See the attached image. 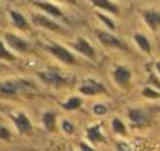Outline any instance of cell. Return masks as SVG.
Wrapping results in <instances>:
<instances>
[{
	"label": "cell",
	"mask_w": 160,
	"mask_h": 151,
	"mask_svg": "<svg viewBox=\"0 0 160 151\" xmlns=\"http://www.w3.org/2000/svg\"><path fill=\"white\" fill-rule=\"evenodd\" d=\"M34 88L32 82L25 79H8L0 82V96H13L20 90Z\"/></svg>",
	"instance_id": "6da1fadb"
},
{
	"label": "cell",
	"mask_w": 160,
	"mask_h": 151,
	"mask_svg": "<svg viewBox=\"0 0 160 151\" xmlns=\"http://www.w3.org/2000/svg\"><path fill=\"white\" fill-rule=\"evenodd\" d=\"M45 51L49 54H52L58 61H61L62 64H66V65H73L76 64V58L69 50L63 47V45H58V44H48L45 45Z\"/></svg>",
	"instance_id": "7a4b0ae2"
},
{
	"label": "cell",
	"mask_w": 160,
	"mask_h": 151,
	"mask_svg": "<svg viewBox=\"0 0 160 151\" xmlns=\"http://www.w3.org/2000/svg\"><path fill=\"white\" fill-rule=\"evenodd\" d=\"M79 92L84 96H94L100 93H107L105 86L94 78H86L79 86Z\"/></svg>",
	"instance_id": "3957f363"
},
{
	"label": "cell",
	"mask_w": 160,
	"mask_h": 151,
	"mask_svg": "<svg viewBox=\"0 0 160 151\" xmlns=\"http://www.w3.org/2000/svg\"><path fill=\"white\" fill-rule=\"evenodd\" d=\"M8 117L13 121L14 127L17 129V132H18L20 134H22V136L31 134V132H32V124H31L30 119H28V116L25 115V113H22V112L11 113Z\"/></svg>",
	"instance_id": "277c9868"
},
{
	"label": "cell",
	"mask_w": 160,
	"mask_h": 151,
	"mask_svg": "<svg viewBox=\"0 0 160 151\" xmlns=\"http://www.w3.org/2000/svg\"><path fill=\"white\" fill-rule=\"evenodd\" d=\"M38 78L44 82L45 85H51V86H65V85L69 82V79L62 76L59 72L56 71H39L38 73Z\"/></svg>",
	"instance_id": "5b68a950"
},
{
	"label": "cell",
	"mask_w": 160,
	"mask_h": 151,
	"mask_svg": "<svg viewBox=\"0 0 160 151\" xmlns=\"http://www.w3.org/2000/svg\"><path fill=\"white\" fill-rule=\"evenodd\" d=\"M4 40L8 47L13 51H16L17 54H27V52H30V50H31V45L28 44L24 38L16 35V34L4 33Z\"/></svg>",
	"instance_id": "8992f818"
},
{
	"label": "cell",
	"mask_w": 160,
	"mask_h": 151,
	"mask_svg": "<svg viewBox=\"0 0 160 151\" xmlns=\"http://www.w3.org/2000/svg\"><path fill=\"white\" fill-rule=\"evenodd\" d=\"M97 40L101 42L104 47L107 48H118V50H125V45L118 37H115L112 33H107V31L97 30L96 31Z\"/></svg>",
	"instance_id": "52a82bcc"
},
{
	"label": "cell",
	"mask_w": 160,
	"mask_h": 151,
	"mask_svg": "<svg viewBox=\"0 0 160 151\" xmlns=\"http://www.w3.org/2000/svg\"><path fill=\"white\" fill-rule=\"evenodd\" d=\"M31 21H32V24L38 25V27L47 28V30H51V31H61L62 30V27L55 21V20L48 17V16H45V14H42V13L31 14Z\"/></svg>",
	"instance_id": "ba28073f"
},
{
	"label": "cell",
	"mask_w": 160,
	"mask_h": 151,
	"mask_svg": "<svg viewBox=\"0 0 160 151\" xmlns=\"http://www.w3.org/2000/svg\"><path fill=\"white\" fill-rule=\"evenodd\" d=\"M32 4H35L38 8H41L42 11H45L48 16L53 17V19L62 20L63 23H69V20H68V17L65 16V13L59 7H56L53 3H49V2H32Z\"/></svg>",
	"instance_id": "9c48e42d"
},
{
	"label": "cell",
	"mask_w": 160,
	"mask_h": 151,
	"mask_svg": "<svg viewBox=\"0 0 160 151\" xmlns=\"http://www.w3.org/2000/svg\"><path fill=\"white\" fill-rule=\"evenodd\" d=\"M131 78H132V71L128 67H124V65H118L112 69V79L118 86L121 88H127L128 84H129Z\"/></svg>",
	"instance_id": "30bf717a"
},
{
	"label": "cell",
	"mask_w": 160,
	"mask_h": 151,
	"mask_svg": "<svg viewBox=\"0 0 160 151\" xmlns=\"http://www.w3.org/2000/svg\"><path fill=\"white\" fill-rule=\"evenodd\" d=\"M86 138H87L91 144H102L107 141L101 133V124L100 123L91 124V126H88L87 129H86Z\"/></svg>",
	"instance_id": "8fae6325"
},
{
	"label": "cell",
	"mask_w": 160,
	"mask_h": 151,
	"mask_svg": "<svg viewBox=\"0 0 160 151\" xmlns=\"http://www.w3.org/2000/svg\"><path fill=\"white\" fill-rule=\"evenodd\" d=\"M72 47H73V50H76L79 54L87 57V58H94V57H96L94 48L91 47L90 42H88L86 38H83V37H78V40L72 44Z\"/></svg>",
	"instance_id": "7c38bea8"
},
{
	"label": "cell",
	"mask_w": 160,
	"mask_h": 151,
	"mask_svg": "<svg viewBox=\"0 0 160 151\" xmlns=\"http://www.w3.org/2000/svg\"><path fill=\"white\" fill-rule=\"evenodd\" d=\"M143 16L145 23L148 24V27L150 30H156V28L160 25V13L156 10H143L142 13Z\"/></svg>",
	"instance_id": "4fadbf2b"
},
{
	"label": "cell",
	"mask_w": 160,
	"mask_h": 151,
	"mask_svg": "<svg viewBox=\"0 0 160 151\" xmlns=\"http://www.w3.org/2000/svg\"><path fill=\"white\" fill-rule=\"evenodd\" d=\"M8 16H10V20H11V24L14 25L16 28L21 31H27L28 30V23L25 20V17L22 16L20 11L17 10H10L8 11Z\"/></svg>",
	"instance_id": "5bb4252c"
},
{
	"label": "cell",
	"mask_w": 160,
	"mask_h": 151,
	"mask_svg": "<svg viewBox=\"0 0 160 151\" xmlns=\"http://www.w3.org/2000/svg\"><path fill=\"white\" fill-rule=\"evenodd\" d=\"M133 41H135L136 47H138L143 54H148V55H149V54L152 52V45H150L149 40H148L143 34L135 33L133 34Z\"/></svg>",
	"instance_id": "9a60e30c"
},
{
	"label": "cell",
	"mask_w": 160,
	"mask_h": 151,
	"mask_svg": "<svg viewBox=\"0 0 160 151\" xmlns=\"http://www.w3.org/2000/svg\"><path fill=\"white\" fill-rule=\"evenodd\" d=\"M128 117L136 126H142L148 121V115L141 109H131L128 110Z\"/></svg>",
	"instance_id": "2e32d148"
},
{
	"label": "cell",
	"mask_w": 160,
	"mask_h": 151,
	"mask_svg": "<svg viewBox=\"0 0 160 151\" xmlns=\"http://www.w3.org/2000/svg\"><path fill=\"white\" fill-rule=\"evenodd\" d=\"M93 6L97 8H101V10L107 11L111 14H119V8L117 4H114L112 2H108V0H93Z\"/></svg>",
	"instance_id": "e0dca14e"
},
{
	"label": "cell",
	"mask_w": 160,
	"mask_h": 151,
	"mask_svg": "<svg viewBox=\"0 0 160 151\" xmlns=\"http://www.w3.org/2000/svg\"><path fill=\"white\" fill-rule=\"evenodd\" d=\"M42 124L45 130L48 132H55L56 129V115L53 112H45L42 115Z\"/></svg>",
	"instance_id": "ac0fdd59"
},
{
	"label": "cell",
	"mask_w": 160,
	"mask_h": 151,
	"mask_svg": "<svg viewBox=\"0 0 160 151\" xmlns=\"http://www.w3.org/2000/svg\"><path fill=\"white\" fill-rule=\"evenodd\" d=\"M80 106H82V99H80L79 96H70L68 100H65L63 103H62V107H63L65 110H68V112H70V110H78V109H80Z\"/></svg>",
	"instance_id": "d6986e66"
},
{
	"label": "cell",
	"mask_w": 160,
	"mask_h": 151,
	"mask_svg": "<svg viewBox=\"0 0 160 151\" xmlns=\"http://www.w3.org/2000/svg\"><path fill=\"white\" fill-rule=\"evenodd\" d=\"M111 129H112V132L115 133V134H119V136L127 134V127H125L124 121L118 117L112 119V121H111Z\"/></svg>",
	"instance_id": "ffe728a7"
},
{
	"label": "cell",
	"mask_w": 160,
	"mask_h": 151,
	"mask_svg": "<svg viewBox=\"0 0 160 151\" xmlns=\"http://www.w3.org/2000/svg\"><path fill=\"white\" fill-rule=\"evenodd\" d=\"M0 59H4V61L8 62H13L16 59V55L10 50H7V47L4 45V42L2 40H0Z\"/></svg>",
	"instance_id": "44dd1931"
},
{
	"label": "cell",
	"mask_w": 160,
	"mask_h": 151,
	"mask_svg": "<svg viewBox=\"0 0 160 151\" xmlns=\"http://www.w3.org/2000/svg\"><path fill=\"white\" fill-rule=\"evenodd\" d=\"M96 16L98 17L100 21H102V24L107 25V28H108L110 31H115V28H117V27H115V23H114L112 20L110 19V17H107L104 13H100V11H98V13H96Z\"/></svg>",
	"instance_id": "7402d4cb"
},
{
	"label": "cell",
	"mask_w": 160,
	"mask_h": 151,
	"mask_svg": "<svg viewBox=\"0 0 160 151\" xmlns=\"http://www.w3.org/2000/svg\"><path fill=\"white\" fill-rule=\"evenodd\" d=\"M142 95H143L145 98H148V99H159L160 98V92H158V90H155V89H152L150 86L143 88V90H142Z\"/></svg>",
	"instance_id": "603a6c76"
},
{
	"label": "cell",
	"mask_w": 160,
	"mask_h": 151,
	"mask_svg": "<svg viewBox=\"0 0 160 151\" xmlns=\"http://www.w3.org/2000/svg\"><path fill=\"white\" fill-rule=\"evenodd\" d=\"M61 129H62V132L66 133V134H73V133H75V124L70 123L69 120H62Z\"/></svg>",
	"instance_id": "cb8c5ba5"
},
{
	"label": "cell",
	"mask_w": 160,
	"mask_h": 151,
	"mask_svg": "<svg viewBox=\"0 0 160 151\" xmlns=\"http://www.w3.org/2000/svg\"><path fill=\"white\" fill-rule=\"evenodd\" d=\"M107 112H108V106L107 105H104V103H96L93 106V113L94 115H97V116H102V115H105Z\"/></svg>",
	"instance_id": "d4e9b609"
},
{
	"label": "cell",
	"mask_w": 160,
	"mask_h": 151,
	"mask_svg": "<svg viewBox=\"0 0 160 151\" xmlns=\"http://www.w3.org/2000/svg\"><path fill=\"white\" fill-rule=\"evenodd\" d=\"M10 138H11L10 130H8L7 127H4V126H2V124H0V140L10 141Z\"/></svg>",
	"instance_id": "484cf974"
},
{
	"label": "cell",
	"mask_w": 160,
	"mask_h": 151,
	"mask_svg": "<svg viewBox=\"0 0 160 151\" xmlns=\"http://www.w3.org/2000/svg\"><path fill=\"white\" fill-rule=\"evenodd\" d=\"M115 147H117L118 151H133V147L131 146L129 143H125V141H119V143H117Z\"/></svg>",
	"instance_id": "4316f807"
},
{
	"label": "cell",
	"mask_w": 160,
	"mask_h": 151,
	"mask_svg": "<svg viewBox=\"0 0 160 151\" xmlns=\"http://www.w3.org/2000/svg\"><path fill=\"white\" fill-rule=\"evenodd\" d=\"M79 148H80V151H96L93 147H90L87 143H84V141L79 143Z\"/></svg>",
	"instance_id": "83f0119b"
},
{
	"label": "cell",
	"mask_w": 160,
	"mask_h": 151,
	"mask_svg": "<svg viewBox=\"0 0 160 151\" xmlns=\"http://www.w3.org/2000/svg\"><path fill=\"white\" fill-rule=\"evenodd\" d=\"M155 67H156V72H158V73H159V76H160V61L156 62Z\"/></svg>",
	"instance_id": "f1b7e54d"
}]
</instances>
